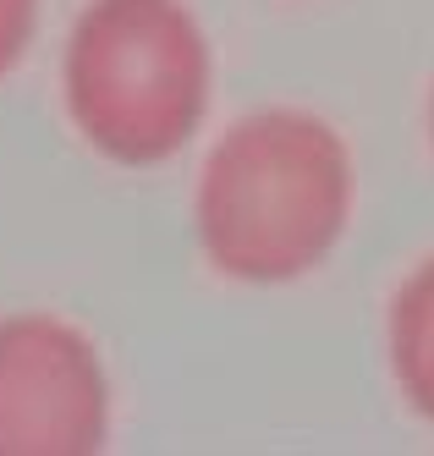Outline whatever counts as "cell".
Here are the masks:
<instances>
[{
    "mask_svg": "<svg viewBox=\"0 0 434 456\" xmlns=\"http://www.w3.org/2000/svg\"><path fill=\"white\" fill-rule=\"evenodd\" d=\"M215 50L187 0H88L61 50L78 138L127 171L176 159L209 116Z\"/></svg>",
    "mask_w": 434,
    "mask_h": 456,
    "instance_id": "cell-2",
    "label": "cell"
},
{
    "mask_svg": "<svg viewBox=\"0 0 434 456\" xmlns=\"http://www.w3.org/2000/svg\"><path fill=\"white\" fill-rule=\"evenodd\" d=\"M423 133H429V154H434V77H429V100H423Z\"/></svg>",
    "mask_w": 434,
    "mask_h": 456,
    "instance_id": "cell-6",
    "label": "cell"
},
{
    "mask_svg": "<svg viewBox=\"0 0 434 456\" xmlns=\"http://www.w3.org/2000/svg\"><path fill=\"white\" fill-rule=\"evenodd\" d=\"M111 440V379L72 319H0V456H94Z\"/></svg>",
    "mask_w": 434,
    "mask_h": 456,
    "instance_id": "cell-3",
    "label": "cell"
},
{
    "mask_svg": "<svg viewBox=\"0 0 434 456\" xmlns=\"http://www.w3.org/2000/svg\"><path fill=\"white\" fill-rule=\"evenodd\" d=\"M385 369L402 407L434 429V253L396 281L385 303Z\"/></svg>",
    "mask_w": 434,
    "mask_h": 456,
    "instance_id": "cell-4",
    "label": "cell"
},
{
    "mask_svg": "<svg viewBox=\"0 0 434 456\" xmlns=\"http://www.w3.org/2000/svg\"><path fill=\"white\" fill-rule=\"evenodd\" d=\"M357 215V159L336 121L303 105L248 110L192 182L204 265L237 286H291L330 265Z\"/></svg>",
    "mask_w": 434,
    "mask_h": 456,
    "instance_id": "cell-1",
    "label": "cell"
},
{
    "mask_svg": "<svg viewBox=\"0 0 434 456\" xmlns=\"http://www.w3.org/2000/svg\"><path fill=\"white\" fill-rule=\"evenodd\" d=\"M33 22H39V0H0V77L28 55Z\"/></svg>",
    "mask_w": 434,
    "mask_h": 456,
    "instance_id": "cell-5",
    "label": "cell"
}]
</instances>
